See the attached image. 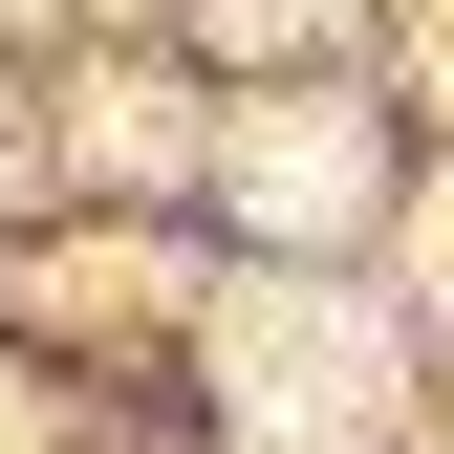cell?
Returning <instances> with one entry per match:
<instances>
[{
	"label": "cell",
	"instance_id": "obj_1",
	"mask_svg": "<svg viewBox=\"0 0 454 454\" xmlns=\"http://www.w3.org/2000/svg\"><path fill=\"white\" fill-rule=\"evenodd\" d=\"M216 368H239V411H260V433H368V389H389V347H368V303H325V281H303V303L260 281Z\"/></svg>",
	"mask_w": 454,
	"mask_h": 454
},
{
	"label": "cell",
	"instance_id": "obj_2",
	"mask_svg": "<svg viewBox=\"0 0 454 454\" xmlns=\"http://www.w3.org/2000/svg\"><path fill=\"white\" fill-rule=\"evenodd\" d=\"M239 195L281 216V239H325V216H368V130H347V108H260V130H239Z\"/></svg>",
	"mask_w": 454,
	"mask_h": 454
}]
</instances>
